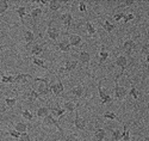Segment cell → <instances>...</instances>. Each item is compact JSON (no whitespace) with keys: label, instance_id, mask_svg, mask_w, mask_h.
Masks as SVG:
<instances>
[{"label":"cell","instance_id":"31","mask_svg":"<svg viewBox=\"0 0 149 141\" xmlns=\"http://www.w3.org/2000/svg\"><path fill=\"white\" fill-rule=\"evenodd\" d=\"M86 31H87L90 37H92L97 34V30H95V28L93 27V24L91 22H86Z\"/></svg>","mask_w":149,"mask_h":141},{"label":"cell","instance_id":"37","mask_svg":"<svg viewBox=\"0 0 149 141\" xmlns=\"http://www.w3.org/2000/svg\"><path fill=\"white\" fill-rule=\"evenodd\" d=\"M22 116L25 119V120H28V121H32V119H33V115H32L31 111L28 110V109H25V110L22 111Z\"/></svg>","mask_w":149,"mask_h":141},{"label":"cell","instance_id":"11","mask_svg":"<svg viewBox=\"0 0 149 141\" xmlns=\"http://www.w3.org/2000/svg\"><path fill=\"white\" fill-rule=\"evenodd\" d=\"M68 41L70 43V47H79L82 42V38L80 35H77V34H70L69 35V38Z\"/></svg>","mask_w":149,"mask_h":141},{"label":"cell","instance_id":"25","mask_svg":"<svg viewBox=\"0 0 149 141\" xmlns=\"http://www.w3.org/2000/svg\"><path fill=\"white\" fill-rule=\"evenodd\" d=\"M78 105H75V103H73L72 100H67V102H65V103H63V109L66 111H68V112H73L74 110H77Z\"/></svg>","mask_w":149,"mask_h":141},{"label":"cell","instance_id":"5","mask_svg":"<svg viewBox=\"0 0 149 141\" xmlns=\"http://www.w3.org/2000/svg\"><path fill=\"white\" fill-rule=\"evenodd\" d=\"M43 124H47V126H54V127H56V129H57L62 135H63V130H62V128L60 127L58 121L54 119V116H53L52 114H49L48 116H45V117H44V120H43Z\"/></svg>","mask_w":149,"mask_h":141},{"label":"cell","instance_id":"12","mask_svg":"<svg viewBox=\"0 0 149 141\" xmlns=\"http://www.w3.org/2000/svg\"><path fill=\"white\" fill-rule=\"evenodd\" d=\"M79 62L81 65H90L91 62V54L88 52H85V50H81L79 54Z\"/></svg>","mask_w":149,"mask_h":141},{"label":"cell","instance_id":"48","mask_svg":"<svg viewBox=\"0 0 149 141\" xmlns=\"http://www.w3.org/2000/svg\"><path fill=\"white\" fill-rule=\"evenodd\" d=\"M36 3H38L41 5H49V1H45V0H38V1H36Z\"/></svg>","mask_w":149,"mask_h":141},{"label":"cell","instance_id":"36","mask_svg":"<svg viewBox=\"0 0 149 141\" xmlns=\"http://www.w3.org/2000/svg\"><path fill=\"white\" fill-rule=\"evenodd\" d=\"M111 133H112V136H113V141H119L122 139V130L120 129H112Z\"/></svg>","mask_w":149,"mask_h":141},{"label":"cell","instance_id":"9","mask_svg":"<svg viewBox=\"0 0 149 141\" xmlns=\"http://www.w3.org/2000/svg\"><path fill=\"white\" fill-rule=\"evenodd\" d=\"M58 35H60L58 30L56 28H53L50 22H49V25H48V28H47V36L50 38L52 41H56L57 38H58Z\"/></svg>","mask_w":149,"mask_h":141},{"label":"cell","instance_id":"51","mask_svg":"<svg viewBox=\"0 0 149 141\" xmlns=\"http://www.w3.org/2000/svg\"><path fill=\"white\" fill-rule=\"evenodd\" d=\"M146 140H149V135H148V136H146Z\"/></svg>","mask_w":149,"mask_h":141},{"label":"cell","instance_id":"41","mask_svg":"<svg viewBox=\"0 0 149 141\" xmlns=\"http://www.w3.org/2000/svg\"><path fill=\"white\" fill-rule=\"evenodd\" d=\"M124 16H125V13H124V12H118V13H115V15H113L112 18H113L115 22H120V20H123Z\"/></svg>","mask_w":149,"mask_h":141},{"label":"cell","instance_id":"40","mask_svg":"<svg viewBox=\"0 0 149 141\" xmlns=\"http://www.w3.org/2000/svg\"><path fill=\"white\" fill-rule=\"evenodd\" d=\"M136 1H134V0H125V1H123L119 6H118V8H123V7H130V6H132L134 4H135Z\"/></svg>","mask_w":149,"mask_h":141},{"label":"cell","instance_id":"24","mask_svg":"<svg viewBox=\"0 0 149 141\" xmlns=\"http://www.w3.org/2000/svg\"><path fill=\"white\" fill-rule=\"evenodd\" d=\"M28 124L26 123H24V122H17L16 124H15V129L17 130V132H19L20 134H23V133H26V130H28Z\"/></svg>","mask_w":149,"mask_h":141},{"label":"cell","instance_id":"50","mask_svg":"<svg viewBox=\"0 0 149 141\" xmlns=\"http://www.w3.org/2000/svg\"><path fill=\"white\" fill-rule=\"evenodd\" d=\"M146 68L149 71V63H146Z\"/></svg>","mask_w":149,"mask_h":141},{"label":"cell","instance_id":"32","mask_svg":"<svg viewBox=\"0 0 149 141\" xmlns=\"http://www.w3.org/2000/svg\"><path fill=\"white\" fill-rule=\"evenodd\" d=\"M1 83L3 84H15V75H5L1 74Z\"/></svg>","mask_w":149,"mask_h":141},{"label":"cell","instance_id":"33","mask_svg":"<svg viewBox=\"0 0 149 141\" xmlns=\"http://www.w3.org/2000/svg\"><path fill=\"white\" fill-rule=\"evenodd\" d=\"M122 139H123L124 141H131V139H130V133H129V129H128V126H127V124L123 126Z\"/></svg>","mask_w":149,"mask_h":141},{"label":"cell","instance_id":"26","mask_svg":"<svg viewBox=\"0 0 149 141\" xmlns=\"http://www.w3.org/2000/svg\"><path fill=\"white\" fill-rule=\"evenodd\" d=\"M61 7H62V4L60 1H57V0H52V1H49V10L52 12H56Z\"/></svg>","mask_w":149,"mask_h":141},{"label":"cell","instance_id":"20","mask_svg":"<svg viewBox=\"0 0 149 141\" xmlns=\"http://www.w3.org/2000/svg\"><path fill=\"white\" fill-rule=\"evenodd\" d=\"M49 112H50V108H49V107H41V108L37 109V111H36V116L42 119V117L48 116Z\"/></svg>","mask_w":149,"mask_h":141},{"label":"cell","instance_id":"2","mask_svg":"<svg viewBox=\"0 0 149 141\" xmlns=\"http://www.w3.org/2000/svg\"><path fill=\"white\" fill-rule=\"evenodd\" d=\"M50 91L55 97H61L65 92V86L62 84L61 79L57 76V81L56 83H50Z\"/></svg>","mask_w":149,"mask_h":141},{"label":"cell","instance_id":"46","mask_svg":"<svg viewBox=\"0 0 149 141\" xmlns=\"http://www.w3.org/2000/svg\"><path fill=\"white\" fill-rule=\"evenodd\" d=\"M79 10H80V12H82V13H86V12H87V7H86V3L80 1V3H79Z\"/></svg>","mask_w":149,"mask_h":141},{"label":"cell","instance_id":"27","mask_svg":"<svg viewBox=\"0 0 149 141\" xmlns=\"http://www.w3.org/2000/svg\"><path fill=\"white\" fill-rule=\"evenodd\" d=\"M102 27H103V29L106 31V32H109V34H111L113 30H115V24L113 23H111L110 20H105L103 24H102Z\"/></svg>","mask_w":149,"mask_h":141},{"label":"cell","instance_id":"45","mask_svg":"<svg viewBox=\"0 0 149 141\" xmlns=\"http://www.w3.org/2000/svg\"><path fill=\"white\" fill-rule=\"evenodd\" d=\"M65 141H79V139L75 134H69V135L65 136Z\"/></svg>","mask_w":149,"mask_h":141},{"label":"cell","instance_id":"38","mask_svg":"<svg viewBox=\"0 0 149 141\" xmlns=\"http://www.w3.org/2000/svg\"><path fill=\"white\" fill-rule=\"evenodd\" d=\"M5 103L7 105V108H13L17 104V98H5Z\"/></svg>","mask_w":149,"mask_h":141},{"label":"cell","instance_id":"28","mask_svg":"<svg viewBox=\"0 0 149 141\" xmlns=\"http://www.w3.org/2000/svg\"><path fill=\"white\" fill-rule=\"evenodd\" d=\"M43 13V11H42V8L41 7H35L31 12H30V16H31V18H32V20H37L40 18V16Z\"/></svg>","mask_w":149,"mask_h":141},{"label":"cell","instance_id":"8","mask_svg":"<svg viewBox=\"0 0 149 141\" xmlns=\"http://www.w3.org/2000/svg\"><path fill=\"white\" fill-rule=\"evenodd\" d=\"M75 111H77V110H75ZM73 124H74V127H75L77 129H79V130H81V132L86 130V120H84L82 117L79 116L78 111H77V115H75V119L73 120Z\"/></svg>","mask_w":149,"mask_h":141},{"label":"cell","instance_id":"49","mask_svg":"<svg viewBox=\"0 0 149 141\" xmlns=\"http://www.w3.org/2000/svg\"><path fill=\"white\" fill-rule=\"evenodd\" d=\"M146 62H147V63H149V55H147V56H146Z\"/></svg>","mask_w":149,"mask_h":141},{"label":"cell","instance_id":"44","mask_svg":"<svg viewBox=\"0 0 149 141\" xmlns=\"http://www.w3.org/2000/svg\"><path fill=\"white\" fill-rule=\"evenodd\" d=\"M18 141H31V139H30V135L28 133H23V134H20Z\"/></svg>","mask_w":149,"mask_h":141},{"label":"cell","instance_id":"7","mask_svg":"<svg viewBox=\"0 0 149 141\" xmlns=\"http://www.w3.org/2000/svg\"><path fill=\"white\" fill-rule=\"evenodd\" d=\"M78 60H67L66 61V63H65V66L63 67H61L60 68V71L61 72H67V73H70V72H73L74 69L77 68V66H78Z\"/></svg>","mask_w":149,"mask_h":141},{"label":"cell","instance_id":"23","mask_svg":"<svg viewBox=\"0 0 149 141\" xmlns=\"http://www.w3.org/2000/svg\"><path fill=\"white\" fill-rule=\"evenodd\" d=\"M29 60H32V62L35 63L36 66H38V67H41V68H43V69H45V71H49V67L45 65L44 60L38 59V58H29Z\"/></svg>","mask_w":149,"mask_h":141},{"label":"cell","instance_id":"30","mask_svg":"<svg viewBox=\"0 0 149 141\" xmlns=\"http://www.w3.org/2000/svg\"><path fill=\"white\" fill-rule=\"evenodd\" d=\"M28 99H29L30 102H36L37 99L41 100L40 95H38V92H37V90H35V88H31V90H30L29 95H28Z\"/></svg>","mask_w":149,"mask_h":141},{"label":"cell","instance_id":"29","mask_svg":"<svg viewBox=\"0 0 149 141\" xmlns=\"http://www.w3.org/2000/svg\"><path fill=\"white\" fill-rule=\"evenodd\" d=\"M16 12H17V15H18L20 22L23 23L24 17L26 16V7L25 6H18V7H16Z\"/></svg>","mask_w":149,"mask_h":141},{"label":"cell","instance_id":"13","mask_svg":"<svg viewBox=\"0 0 149 141\" xmlns=\"http://www.w3.org/2000/svg\"><path fill=\"white\" fill-rule=\"evenodd\" d=\"M56 46L58 47V49L61 50L62 53H69L70 52V43H69L68 40H66V38H63L62 41L56 43Z\"/></svg>","mask_w":149,"mask_h":141},{"label":"cell","instance_id":"21","mask_svg":"<svg viewBox=\"0 0 149 141\" xmlns=\"http://www.w3.org/2000/svg\"><path fill=\"white\" fill-rule=\"evenodd\" d=\"M24 41L26 42V44H31L35 41V34L31 30H25L24 31Z\"/></svg>","mask_w":149,"mask_h":141},{"label":"cell","instance_id":"3","mask_svg":"<svg viewBox=\"0 0 149 141\" xmlns=\"http://www.w3.org/2000/svg\"><path fill=\"white\" fill-rule=\"evenodd\" d=\"M98 92H99V98H100V103H102V105H104V104H106V103H110L111 102V95L109 93V92H106V91H104V88H103V86H102V80L98 83Z\"/></svg>","mask_w":149,"mask_h":141},{"label":"cell","instance_id":"39","mask_svg":"<svg viewBox=\"0 0 149 141\" xmlns=\"http://www.w3.org/2000/svg\"><path fill=\"white\" fill-rule=\"evenodd\" d=\"M129 95L135 99V100H137L139 99V97H140V95H139V91H137V88H136L135 86H131V88H130V91H129Z\"/></svg>","mask_w":149,"mask_h":141},{"label":"cell","instance_id":"35","mask_svg":"<svg viewBox=\"0 0 149 141\" xmlns=\"http://www.w3.org/2000/svg\"><path fill=\"white\" fill-rule=\"evenodd\" d=\"M8 7H10V5H8L7 1H5V0H0V15L5 13Z\"/></svg>","mask_w":149,"mask_h":141},{"label":"cell","instance_id":"17","mask_svg":"<svg viewBox=\"0 0 149 141\" xmlns=\"http://www.w3.org/2000/svg\"><path fill=\"white\" fill-rule=\"evenodd\" d=\"M70 93H72L73 96H75L77 98H81L82 95H84V85H82V84H79V85H77V86H74V87L72 88Z\"/></svg>","mask_w":149,"mask_h":141},{"label":"cell","instance_id":"52","mask_svg":"<svg viewBox=\"0 0 149 141\" xmlns=\"http://www.w3.org/2000/svg\"><path fill=\"white\" fill-rule=\"evenodd\" d=\"M147 13H148V16H149V8H148V12H147Z\"/></svg>","mask_w":149,"mask_h":141},{"label":"cell","instance_id":"34","mask_svg":"<svg viewBox=\"0 0 149 141\" xmlns=\"http://www.w3.org/2000/svg\"><path fill=\"white\" fill-rule=\"evenodd\" d=\"M103 117H104V119H106V120H111V121H119V122H120V120L117 117V115H116L115 112H111V111H106V112L103 115Z\"/></svg>","mask_w":149,"mask_h":141},{"label":"cell","instance_id":"19","mask_svg":"<svg viewBox=\"0 0 149 141\" xmlns=\"http://www.w3.org/2000/svg\"><path fill=\"white\" fill-rule=\"evenodd\" d=\"M109 56H110V53L104 48V46H102L100 52H99V65H102L103 62H105L109 59Z\"/></svg>","mask_w":149,"mask_h":141},{"label":"cell","instance_id":"43","mask_svg":"<svg viewBox=\"0 0 149 141\" xmlns=\"http://www.w3.org/2000/svg\"><path fill=\"white\" fill-rule=\"evenodd\" d=\"M7 134L10 135V136H12V137H15V139H19V136H20V133L19 132H17L16 129H11V130H8L7 132Z\"/></svg>","mask_w":149,"mask_h":141},{"label":"cell","instance_id":"18","mask_svg":"<svg viewBox=\"0 0 149 141\" xmlns=\"http://www.w3.org/2000/svg\"><path fill=\"white\" fill-rule=\"evenodd\" d=\"M106 136V130L104 128H97L94 130V139L95 141H103Z\"/></svg>","mask_w":149,"mask_h":141},{"label":"cell","instance_id":"47","mask_svg":"<svg viewBox=\"0 0 149 141\" xmlns=\"http://www.w3.org/2000/svg\"><path fill=\"white\" fill-rule=\"evenodd\" d=\"M142 54H144L146 56L149 55V43H146V44L142 47Z\"/></svg>","mask_w":149,"mask_h":141},{"label":"cell","instance_id":"6","mask_svg":"<svg viewBox=\"0 0 149 141\" xmlns=\"http://www.w3.org/2000/svg\"><path fill=\"white\" fill-rule=\"evenodd\" d=\"M115 96L117 99H124L125 98V96L128 95V91H127V88L124 87V86H119L118 85V80L115 79Z\"/></svg>","mask_w":149,"mask_h":141},{"label":"cell","instance_id":"15","mask_svg":"<svg viewBox=\"0 0 149 141\" xmlns=\"http://www.w3.org/2000/svg\"><path fill=\"white\" fill-rule=\"evenodd\" d=\"M135 48V41L132 38H129V40H125L123 43V50L125 53H131Z\"/></svg>","mask_w":149,"mask_h":141},{"label":"cell","instance_id":"42","mask_svg":"<svg viewBox=\"0 0 149 141\" xmlns=\"http://www.w3.org/2000/svg\"><path fill=\"white\" fill-rule=\"evenodd\" d=\"M134 18H135L134 13H125V16H124V18H123V23H124V24H127V23L134 20Z\"/></svg>","mask_w":149,"mask_h":141},{"label":"cell","instance_id":"4","mask_svg":"<svg viewBox=\"0 0 149 141\" xmlns=\"http://www.w3.org/2000/svg\"><path fill=\"white\" fill-rule=\"evenodd\" d=\"M115 63H116V65L120 68L119 74L116 76V79L118 80V78H119L120 75H123V73L125 72V69H127V66H128V59H127V56H124V55H119V56L116 59Z\"/></svg>","mask_w":149,"mask_h":141},{"label":"cell","instance_id":"10","mask_svg":"<svg viewBox=\"0 0 149 141\" xmlns=\"http://www.w3.org/2000/svg\"><path fill=\"white\" fill-rule=\"evenodd\" d=\"M61 22H62V24L66 27V34L68 32V30H69V27H70V24H72V22H73V16L69 13V12H67V13H63L61 16Z\"/></svg>","mask_w":149,"mask_h":141},{"label":"cell","instance_id":"14","mask_svg":"<svg viewBox=\"0 0 149 141\" xmlns=\"http://www.w3.org/2000/svg\"><path fill=\"white\" fill-rule=\"evenodd\" d=\"M26 78H30V79L33 80V76L31 74H28V73L17 74V75H15V84H24V83H26Z\"/></svg>","mask_w":149,"mask_h":141},{"label":"cell","instance_id":"1","mask_svg":"<svg viewBox=\"0 0 149 141\" xmlns=\"http://www.w3.org/2000/svg\"><path fill=\"white\" fill-rule=\"evenodd\" d=\"M33 80L35 81H40V85L37 86V92H38L40 96H48L50 93V83H49V79L47 76L44 78H36L33 76Z\"/></svg>","mask_w":149,"mask_h":141},{"label":"cell","instance_id":"22","mask_svg":"<svg viewBox=\"0 0 149 141\" xmlns=\"http://www.w3.org/2000/svg\"><path fill=\"white\" fill-rule=\"evenodd\" d=\"M43 50H44V48H43L41 44L36 43V44L31 48V58H36V55L42 54V53H43Z\"/></svg>","mask_w":149,"mask_h":141},{"label":"cell","instance_id":"16","mask_svg":"<svg viewBox=\"0 0 149 141\" xmlns=\"http://www.w3.org/2000/svg\"><path fill=\"white\" fill-rule=\"evenodd\" d=\"M50 112H52V115L54 117H62L65 115L66 110L63 108H61L58 104H56L55 108H50Z\"/></svg>","mask_w":149,"mask_h":141}]
</instances>
